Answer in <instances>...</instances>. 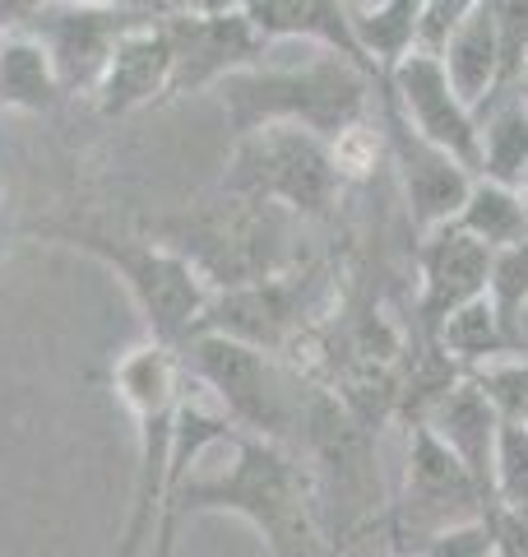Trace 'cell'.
Listing matches in <instances>:
<instances>
[{
    "label": "cell",
    "instance_id": "484cf974",
    "mask_svg": "<svg viewBox=\"0 0 528 557\" xmlns=\"http://www.w3.org/2000/svg\"><path fill=\"white\" fill-rule=\"evenodd\" d=\"M487 298L496 302L505 325L515 321L519 307H528V237L515 242V247L496 251V260H491V288H487Z\"/></svg>",
    "mask_w": 528,
    "mask_h": 557
},
{
    "label": "cell",
    "instance_id": "ac0fdd59",
    "mask_svg": "<svg viewBox=\"0 0 528 557\" xmlns=\"http://www.w3.org/2000/svg\"><path fill=\"white\" fill-rule=\"evenodd\" d=\"M478 177L496 186L528 182V98L501 89L478 108Z\"/></svg>",
    "mask_w": 528,
    "mask_h": 557
},
{
    "label": "cell",
    "instance_id": "4316f807",
    "mask_svg": "<svg viewBox=\"0 0 528 557\" xmlns=\"http://www.w3.org/2000/svg\"><path fill=\"white\" fill-rule=\"evenodd\" d=\"M478 5H482V0H422L417 51H427V57H440V51H445V42L454 38V28H460Z\"/></svg>",
    "mask_w": 528,
    "mask_h": 557
},
{
    "label": "cell",
    "instance_id": "f546056e",
    "mask_svg": "<svg viewBox=\"0 0 528 557\" xmlns=\"http://www.w3.org/2000/svg\"><path fill=\"white\" fill-rule=\"evenodd\" d=\"M167 14H190V10H200V0H158Z\"/></svg>",
    "mask_w": 528,
    "mask_h": 557
},
{
    "label": "cell",
    "instance_id": "8fae6325",
    "mask_svg": "<svg viewBox=\"0 0 528 557\" xmlns=\"http://www.w3.org/2000/svg\"><path fill=\"white\" fill-rule=\"evenodd\" d=\"M385 98L390 108L408 121V126L427 139V145L445 149L450 159H460L473 177H478V112L460 98V89L450 84L440 57H427V51H413L403 65H394L385 75Z\"/></svg>",
    "mask_w": 528,
    "mask_h": 557
},
{
    "label": "cell",
    "instance_id": "ba28073f",
    "mask_svg": "<svg viewBox=\"0 0 528 557\" xmlns=\"http://www.w3.org/2000/svg\"><path fill=\"white\" fill-rule=\"evenodd\" d=\"M482 516H491L487 487L473 479L427 428L413 423L403 497H399V507L385 516V534L403 548H417V544H427L431 534L468 525V520H482Z\"/></svg>",
    "mask_w": 528,
    "mask_h": 557
},
{
    "label": "cell",
    "instance_id": "d4e9b609",
    "mask_svg": "<svg viewBox=\"0 0 528 557\" xmlns=\"http://www.w3.org/2000/svg\"><path fill=\"white\" fill-rule=\"evenodd\" d=\"M413 557H501L496 520L482 516V520H468V525L440 530L427 539V544H417Z\"/></svg>",
    "mask_w": 528,
    "mask_h": 557
},
{
    "label": "cell",
    "instance_id": "e0dca14e",
    "mask_svg": "<svg viewBox=\"0 0 528 557\" xmlns=\"http://www.w3.org/2000/svg\"><path fill=\"white\" fill-rule=\"evenodd\" d=\"M241 10H246V20H251L269 42L325 47V51H339V57H348L352 65L372 70V65H366V57H362L357 38H352L343 0H241ZM372 75H376V70H372Z\"/></svg>",
    "mask_w": 528,
    "mask_h": 557
},
{
    "label": "cell",
    "instance_id": "6da1fadb",
    "mask_svg": "<svg viewBox=\"0 0 528 557\" xmlns=\"http://www.w3.org/2000/svg\"><path fill=\"white\" fill-rule=\"evenodd\" d=\"M190 516H237L246 520L269 557H315L320 534H315V497L306 474L284 446L237 437L232 460L218 474H190L163 502L153 534V557H176V530Z\"/></svg>",
    "mask_w": 528,
    "mask_h": 557
},
{
    "label": "cell",
    "instance_id": "836d02e7",
    "mask_svg": "<svg viewBox=\"0 0 528 557\" xmlns=\"http://www.w3.org/2000/svg\"><path fill=\"white\" fill-rule=\"evenodd\" d=\"M501 557H515V553H501Z\"/></svg>",
    "mask_w": 528,
    "mask_h": 557
},
{
    "label": "cell",
    "instance_id": "5bb4252c",
    "mask_svg": "<svg viewBox=\"0 0 528 557\" xmlns=\"http://www.w3.org/2000/svg\"><path fill=\"white\" fill-rule=\"evenodd\" d=\"M417 423L427 428L491 497V465H496L505 418L496 405H491V395L478 386V376H454L450 386H440L427 405H422Z\"/></svg>",
    "mask_w": 528,
    "mask_h": 557
},
{
    "label": "cell",
    "instance_id": "9c48e42d",
    "mask_svg": "<svg viewBox=\"0 0 528 557\" xmlns=\"http://www.w3.org/2000/svg\"><path fill=\"white\" fill-rule=\"evenodd\" d=\"M144 24H153V14L47 0V5L24 24V33L47 51L65 98H75V94L93 98V89L102 84V75H108V65L116 57V47Z\"/></svg>",
    "mask_w": 528,
    "mask_h": 557
},
{
    "label": "cell",
    "instance_id": "5b68a950",
    "mask_svg": "<svg viewBox=\"0 0 528 557\" xmlns=\"http://www.w3.org/2000/svg\"><path fill=\"white\" fill-rule=\"evenodd\" d=\"M47 237H56L61 247H75L84 256L102 260V265L126 284L130 302H135L139 317H144V330H149L153 344L186 348L200 335L204 311L214 302V288L196 274L190 260L158 247L149 237H112L102 228H88V223H61V228H47Z\"/></svg>",
    "mask_w": 528,
    "mask_h": 557
},
{
    "label": "cell",
    "instance_id": "f1b7e54d",
    "mask_svg": "<svg viewBox=\"0 0 528 557\" xmlns=\"http://www.w3.org/2000/svg\"><path fill=\"white\" fill-rule=\"evenodd\" d=\"M65 5H98V10H135V14H153V20H167V10L158 0H65Z\"/></svg>",
    "mask_w": 528,
    "mask_h": 557
},
{
    "label": "cell",
    "instance_id": "d6986e66",
    "mask_svg": "<svg viewBox=\"0 0 528 557\" xmlns=\"http://www.w3.org/2000/svg\"><path fill=\"white\" fill-rule=\"evenodd\" d=\"M343 5H348L352 38H357L366 65L380 79L417 51L422 0H343Z\"/></svg>",
    "mask_w": 528,
    "mask_h": 557
},
{
    "label": "cell",
    "instance_id": "d6a6232c",
    "mask_svg": "<svg viewBox=\"0 0 528 557\" xmlns=\"http://www.w3.org/2000/svg\"><path fill=\"white\" fill-rule=\"evenodd\" d=\"M519 190H524V196H528V182H524V186H519Z\"/></svg>",
    "mask_w": 528,
    "mask_h": 557
},
{
    "label": "cell",
    "instance_id": "7c38bea8",
    "mask_svg": "<svg viewBox=\"0 0 528 557\" xmlns=\"http://www.w3.org/2000/svg\"><path fill=\"white\" fill-rule=\"evenodd\" d=\"M385 135H390V159L399 172L403 200H408V214L417 223V233H431L440 223H454V214L464 209L468 190H473V172L450 159L445 149L427 145L408 121H403L390 102H385Z\"/></svg>",
    "mask_w": 528,
    "mask_h": 557
},
{
    "label": "cell",
    "instance_id": "83f0119b",
    "mask_svg": "<svg viewBox=\"0 0 528 557\" xmlns=\"http://www.w3.org/2000/svg\"><path fill=\"white\" fill-rule=\"evenodd\" d=\"M47 5V0H0V33H24V24Z\"/></svg>",
    "mask_w": 528,
    "mask_h": 557
},
{
    "label": "cell",
    "instance_id": "277c9868",
    "mask_svg": "<svg viewBox=\"0 0 528 557\" xmlns=\"http://www.w3.org/2000/svg\"><path fill=\"white\" fill-rule=\"evenodd\" d=\"M112 386L121 405L135 418V487H130V516L121 530V544L112 557H139L158 534L163 516V487H167V460H172V428L176 409L186 395V368L181 354L163 344H135L130 354L116 358Z\"/></svg>",
    "mask_w": 528,
    "mask_h": 557
},
{
    "label": "cell",
    "instance_id": "e575fe53",
    "mask_svg": "<svg viewBox=\"0 0 528 557\" xmlns=\"http://www.w3.org/2000/svg\"><path fill=\"white\" fill-rule=\"evenodd\" d=\"M524 428H528V423H524Z\"/></svg>",
    "mask_w": 528,
    "mask_h": 557
},
{
    "label": "cell",
    "instance_id": "52a82bcc",
    "mask_svg": "<svg viewBox=\"0 0 528 557\" xmlns=\"http://www.w3.org/2000/svg\"><path fill=\"white\" fill-rule=\"evenodd\" d=\"M343 186V159L320 135L297 126H264L232 139L223 168V196L278 205L297 219H315Z\"/></svg>",
    "mask_w": 528,
    "mask_h": 557
},
{
    "label": "cell",
    "instance_id": "603a6c76",
    "mask_svg": "<svg viewBox=\"0 0 528 557\" xmlns=\"http://www.w3.org/2000/svg\"><path fill=\"white\" fill-rule=\"evenodd\" d=\"M491 511L528 525V428L510 418L501 428L496 465H491Z\"/></svg>",
    "mask_w": 528,
    "mask_h": 557
},
{
    "label": "cell",
    "instance_id": "cb8c5ba5",
    "mask_svg": "<svg viewBox=\"0 0 528 557\" xmlns=\"http://www.w3.org/2000/svg\"><path fill=\"white\" fill-rule=\"evenodd\" d=\"M473 376H478V386L491 395V405L501 409V418L528 423V358H501Z\"/></svg>",
    "mask_w": 528,
    "mask_h": 557
},
{
    "label": "cell",
    "instance_id": "30bf717a",
    "mask_svg": "<svg viewBox=\"0 0 528 557\" xmlns=\"http://www.w3.org/2000/svg\"><path fill=\"white\" fill-rule=\"evenodd\" d=\"M167 28H172V98L218 89L227 75L255 70L274 47L251 20H246V10L172 14Z\"/></svg>",
    "mask_w": 528,
    "mask_h": 557
},
{
    "label": "cell",
    "instance_id": "4fadbf2b",
    "mask_svg": "<svg viewBox=\"0 0 528 557\" xmlns=\"http://www.w3.org/2000/svg\"><path fill=\"white\" fill-rule=\"evenodd\" d=\"M491 256L482 242H473L460 223H440V228L422 233L417 242V311L422 325L436 330L450 311L487 298L491 288Z\"/></svg>",
    "mask_w": 528,
    "mask_h": 557
},
{
    "label": "cell",
    "instance_id": "ffe728a7",
    "mask_svg": "<svg viewBox=\"0 0 528 557\" xmlns=\"http://www.w3.org/2000/svg\"><path fill=\"white\" fill-rule=\"evenodd\" d=\"M431 335L440 344V354H445L464 376L482 372V368H491V362H501V358H515L510 325H505V317L496 311L491 298H478V302H468L460 311H450Z\"/></svg>",
    "mask_w": 528,
    "mask_h": 557
},
{
    "label": "cell",
    "instance_id": "2e32d148",
    "mask_svg": "<svg viewBox=\"0 0 528 557\" xmlns=\"http://www.w3.org/2000/svg\"><path fill=\"white\" fill-rule=\"evenodd\" d=\"M167 20L135 28L130 38L116 47L108 75H102V84L93 89V108L102 116H130L139 108H153V102L172 98V28H167Z\"/></svg>",
    "mask_w": 528,
    "mask_h": 557
},
{
    "label": "cell",
    "instance_id": "4dcf8cb0",
    "mask_svg": "<svg viewBox=\"0 0 528 557\" xmlns=\"http://www.w3.org/2000/svg\"><path fill=\"white\" fill-rule=\"evenodd\" d=\"M200 10H209V14H223V10H241V0H200Z\"/></svg>",
    "mask_w": 528,
    "mask_h": 557
},
{
    "label": "cell",
    "instance_id": "7a4b0ae2",
    "mask_svg": "<svg viewBox=\"0 0 528 557\" xmlns=\"http://www.w3.org/2000/svg\"><path fill=\"white\" fill-rule=\"evenodd\" d=\"M376 75L362 65H352L339 51L311 47L306 57L274 65L264 57L255 70L227 75L218 84V102L227 116L232 139L264 131V126H297L320 135L325 145L343 139L352 131L366 126L372 116V94H376Z\"/></svg>",
    "mask_w": 528,
    "mask_h": 557
},
{
    "label": "cell",
    "instance_id": "7402d4cb",
    "mask_svg": "<svg viewBox=\"0 0 528 557\" xmlns=\"http://www.w3.org/2000/svg\"><path fill=\"white\" fill-rule=\"evenodd\" d=\"M454 223L473 237L482 242V247L496 256L505 247H515V242L528 237V196L515 186H496V182H473L464 209L454 214Z\"/></svg>",
    "mask_w": 528,
    "mask_h": 557
},
{
    "label": "cell",
    "instance_id": "9a60e30c",
    "mask_svg": "<svg viewBox=\"0 0 528 557\" xmlns=\"http://www.w3.org/2000/svg\"><path fill=\"white\" fill-rule=\"evenodd\" d=\"M297 325H302V284H297V274L288 270V274L264 278V284L214 293L200 330L251 344L260 354H278V348L297 335Z\"/></svg>",
    "mask_w": 528,
    "mask_h": 557
},
{
    "label": "cell",
    "instance_id": "3957f363",
    "mask_svg": "<svg viewBox=\"0 0 528 557\" xmlns=\"http://www.w3.org/2000/svg\"><path fill=\"white\" fill-rule=\"evenodd\" d=\"M139 237L190 260L214 293L264 284L274 274H288L292 265V214L278 205H255L237 196L158 214L144 223Z\"/></svg>",
    "mask_w": 528,
    "mask_h": 557
},
{
    "label": "cell",
    "instance_id": "8992f818",
    "mask_svg": "<svg viewBox=\"0 0 528 557\" xmlns=\"http://www.w3.org/2000/svg\"><path fill=\"white\" fill-rule=\"evenodd\" d=\"M176 354H181L186 376L214 399L241 437L284 446L292 432L306 423L302 391H297L292 376L274 362V354H260L251 344L209 335V330H200V335L186 348H176Z\"/></svg>",
    "mask_w": 528,
    "mask_h": 557
},
{
    "label": "cell",
    "instance_id": "44dd1931",
    "mask_svg": "<svg viewBox=\"0 0 528 557\" xmlns=\"http://www.w3.org/2000/svg\"><path fill=\"white\" fill-rule=\"evenodd\" d=\"M61 79L47 51L28 33H0V108L5 112H51L61 102Z\"/></svg>",
    "mask_w": 528,
    "mask_h": 557
},
{
    "label": "cell",
    "instance_id": "1f68e13d",
    "mask_svg": "<svg viewBox=\"0 0 528 557\" xmlns=\"http://www.w3.org/2000/svg\"><path fill=\"white\" fill-rule=\"evenodd\" d=\"M385 544H390V553H385V557H413V548H403V544H394V539H385Z\"/></svg>",
    "mask_w": 528,
    "mask_h": 557
}]
</instances>
